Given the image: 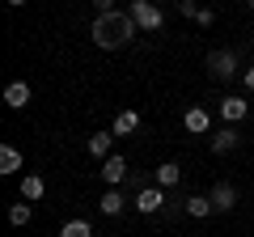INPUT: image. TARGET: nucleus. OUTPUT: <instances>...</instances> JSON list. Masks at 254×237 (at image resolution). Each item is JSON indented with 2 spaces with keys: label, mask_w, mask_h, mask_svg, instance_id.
Wrapping results in <instances>:
<instances>
[{
  "label": "nucleus",
  "mask_w": 254,
  "mask_h": 237,
  "mask_svg": "<svg viewBox=\"0 0 254 237\" xmlns=\"http://www.w3.org/2000/svg\"><path fill=\"white\" fill-rule=\"evenodd\" d=\"M89 34H93V47L119 51V47H127L131 38L140 34V26H136V17H131L127 9H110V13H98V17H93Z\"/></svg>",
  "instance_id": "f257e3e1"
},
{
  "label": "nucleus",
  "mask_w": 254,
  "mask_h": 237,
  "mask_svg": "<svg viewBox=\"0 0 254 237\" xmlns=\"http://www.w3.org/2000/svg\"><path fill=\"white\" fill-rule=\"evenodd\" d=\"M127 13L136 17V26L144 30V34H157V30L165 26V13L157 9L153 0H127Z\"/></svg>",
  "instance_id": "f03ea898"
},
{
  "label": "nucleus",
  "mask_w": 254,
  "mask_h": 237,
  "mask_svg": "<svg viewBox=\"0 0 254 237\" xmlns=\"http://www.w3.org/2000/svg\"><path fill=\"white\" fill-rule=\"evenodd\" d=\"M208 72H212V81H233L237 76V51H212L208 55Z\"/></svg>",
  "instance_id": "7ed1b4c3"
},
{
  "label": "nucleus",
  "mask_w": 254,
  "mask_h": 237,
  "mask_svg": "<svg viewBox=\"0 0 254 237\" xmlns=\"http://www.w3.org/2000/svg\"><path fill=\"white\" fill-rule=\"evenodd\" d=\"M131 208L144 212V216H153V212H165V208H170V199H165L161 186H144V191L131 195Z\"/></svg>",
  "instance_id": "20e7f679"
},
{
  "label": "nucleus",
  "mask_w": 254,
  "mask_h": 237,
  "mask_svg": "<svg viewBox=\"0 0 254 237\" xmlns=\"http://www.w3.org/2000/svg\"><path fill=\"white\" fill-rule=\"evenodd\" d=\"M220 118H225V127H233V123H242L246 115H250V102L242 98V93H229V98H220Z\"/></svg>",
  "instance_id": "39448f33"
},
{
  "label": "nucleus",
  "mask_w": 254,
  "mask_h": 237,
  "mask_svg": "<svg viewBox=\"0 0 254 237\" xmlns=\"http://www.w3.org/2000/svg\"><path fill=\"white\" fill-rule=\"evenodd\" d=\"M102 182H106V186H123L127 182V157H119V153H110L106 157V161H102Z\"/></svg>",
  "instance_id": "423d86ee"
},
{
  "label": "nucleus",
  "mask_w": 254,
  "mask_h": 237,
  "mask_svg": "<svg viewBox=\"0 0 254 237\" xmlns=\"http://www.w3.org/2000/svg\"><path fill=\"white\" fill-rule=\"evenodd\" d=\"M182 127H187L190 136H208V131H212V115L203 106H190L187 115H182Z\"/></svg>",
  "instance_id": "0eeeda50"
},
{
  "label": "nucleus",
  "mask_w": 254,
  "mask_h": 237,
  "mask_svg": "<svg viewBox=\"0 0 254 237\" xmlns=\"http://www.w3.org/2000/svg\"><path fill=\"white\" fill-rule=\"evenodd\" d=\"M182 182V165L178 161H161L153 170V186H161V191H170V186H178Z\"/></svg>",
  "instance_id": "6e6552de"
},
{
  "label": "nucleus",
  "mask_w": 254,
  "mask_h": 237,
  "mask_svg": "<svg viewBox=\"0 0 254 237\" xmlns=\"http://www.w3.org/2000/svg\"><path fill=\"white\" fill-rule=\"evenodd\" d=\"M208 199H212V208H216V212H233V208H237V191H233L229 182H216V186L208 191Z\"/></svg>",
  "instance_id": "1a4fd4ad"
},
{
  "label": "nucleus",
  "mask_w": 254,
  "mask_h": 237,
  "mask_svg": "<svg viewBox=\"0 0 254 237\" xmlns=\"http://www.w3.org/2000/svg\"><path fill=\"white\" fill-rule=\"evenodd\" d=\"M30 85L26 81H13V85H4V106H13V110H26L30 106Z\"/></svg>",
  "instance_id": "9d476101"
},
{
  "label": "nucleus",
  "mask_w": 254,
  "mask_h": 237,
  "mask_svg": "<svg viewBox=\"0 0 254 237\" xmlns=\"http://www.w3.org/2000/svg\"><path fill=\"white\" fill-rule=\"evenodd\" d=\"M136 127H140V110H119V115H115V123H110V131H115V140L131 136Z\"/></svg>",
  "instance_id": "9b49d317"
},
{
  "label": "nucleus",
  "mask_w": 254,
  "mask_h": 237,
  "mask_svg": "<svg viewBox=\"0 0 254 237\" xmlns=\"http://www.w3.org/2000/svg\"><path fill=\"white\" fill-rule=\"evenodd\" d=\"M98 208H102V216H119V212L127 208V195L119 191V186H106V195L98 199Z\"/></svg>",
  "instance_id": "f8f14e48"
},
{
  "label": "nucleus",
  "mask_w": 254,
  "mask_h": 237,
  "mask_svg": "<svg viewBox=\"0 0 254 237\" xmlns=\"http://www.w3.org/2000/svg\"><path fill=\"white\" fill-rule=\"evenodd\" d=\"M110 148H115V131H93L89 136V157H98V161H106Z\"/></svg>",
  "instance_id": "ddd939ff"
},
{
  "label": "nucleus",
  "mask_w": 254,
  "mask_h": 237,
  "mask_svg": "<svg viewBox=\"0 0 254 237\" xmlns=\"http://www.w3.org/2000/svg\"><path fill=\"white\" fill-rule=\"evenodd\" d=\"M182 212H187V216H195V220H203V216H212V199L208 195H190V199H182Z\"/></svg>",
  "instance_id": "4468645a"
},
{
  "label": "nucleus",
  "mask_w": 254,
  "mask_h": 237,
  "mask_svg": "<svg viewBox=\"0 0 254 237\" xmlns=\"http://www.w3.org/2000/svg\"><path fill=\"white\" fill-rule=\"evenodd\" d=\"M21 165H26V157L17 153L13 144H0V174H17Z\"/></svg>",
  "instance_id": "2eb2a0df"
},
{
  "label": "nucleus",
  "mask_w": 254,
  "mask_h": 237,
  "mask_svg": "<svg viewBox=\"0 0 254 237\" xmlns=\"http://www.w3.org/2000/svg\"><path fill=\"white\" fill-rule=\"evenodd\" d=\"M30 216H34V203H30V199H21V203H13V208H9V225L13 229H26Z\"/></svg>",
  "instance_id": "dca6fc26"
},
{
  "label": "nucleus",
  "mask_w": 254,
  "mask_h": 237,
  "mask_svg": "<svg viewBox=\"0 0 254 237\" xmlns=\"http://www.w3.org/2000/svg\"><path fill=\"white\" fill-rule=\"evenodd\" d=\"M43 191H47V182L43 178H38V174H26V178H21V199H43Z\"/></svg>",
  "instance_id": "f3484780"
},
{
  "label": "nucleus",
  "mask_w": 254,
  "mask_h": 237,
  "mask_svg": "<svg viewBox=\"0 0 254 237\" xmlns=\"http://www.w3.org/2000/svg\"><path fill=\"white\" fill-rule=\"evenodd\" d=\"M237 140H242V136H237L233 127L216 131V136H212V153H233V148H237Z\"/></svg>",
  "instance_id": "a211bd4d"
},
{
  "label": "nucleus",
  "mask_w": 254,
  "mask_h": 237,
  "mask_svg": "<svg viewBox=\"0 0 254 237\" xmlns=\"http://www.w3.org/2000/svg\"><path fill=\"white\" fill-rule=\"evenodd\" d=\"M60 237H93V225L89 220H68V225H60Z\"/></svg>",
  "instance_id": "6ab92c4d"
},
{
  "label": "nucleus",
  "mask_w": 254,
  "mask_h": 237,
  "mask_svg": "<svg viewBox=\"0 0 254 237\" xmlns=\"http://www.w3.org/2000/svg\"><path fill=\"white\" fill-rule=\"evenodd\" d=\"M178 13L182 17H199V4H195V0H178Z\"/></svg>",
  "instance_id": "aec40b11"
},
{
  "label": "nucleus",
  "mask_w": 254,
  "mask_h": 237,
  "mask_svg": "<svg viewBox=\"0 0 254 237\" xmlns=\"http://www.w3.org/2000/svg\"><path fill=\"white\" fill-rule=\"evenodd\" d=\"M195 21H199V26H216V13H212V9H199V17H195Z\"/></svg>",
  "instance_id": "412c9836"
},
{
  "label": "nucleus",
  "mask_w": 254,
  "mask_h": 237,
  "mask_svg": "<svg viewBox=\"0 0 254 237\" xmlns=\"http://www.w3.org/2000/svg\"><path fill=\"white\" fill-rule=\"evenodd\" d=\"M242 85H246V89L254 93V64H250V68H246V72H242Z\"/></svg>",
  "instance_id": "4be33fe9"
},
{
  "label": "nucleus",
  "mask_w": 254,
  "mask_h": 237,
  "mask_svg": "<svg viewBox=\"0 0 254 237\" xmlns=\"http://www.w3.org/2000/svg\"><path fill=\"white\" fill-rule=\"evenodd\" d=\"M93 9H98V13H110V9H115V0H93Z\"/></svg>",
  "instance_id": "5701e85b"
},
{
  "label": "nucleus",
  "mask_w": 254,
  "mask_h": 237,
  "mask_svg": "<svg viewBox=\"0 0 254 237\" xmlns=\"http://www.w3.org/2000/svg\"><path fill=\"white\" fill-rule=\"evenodd\" d=\"M9 4H13V9H21V4H30V0H9Z\"/></svg>",
  "instance_id": "b1692460"
},
{
  "label": "nucleus",
  "mask_w": 254,
  "mask_h": 237,
  "mask_svg": "<svg viewBox=\"0 0 254 237\" xmlns=\"http://www.w3.org/2000/svg\"><path fill=\"white\" fill-rule=\"evenodd\" d=\"M246 4H250V13H254V0H246Z\"/></svg>",
  "instance_id": "393cba45"
}]
</instances>
